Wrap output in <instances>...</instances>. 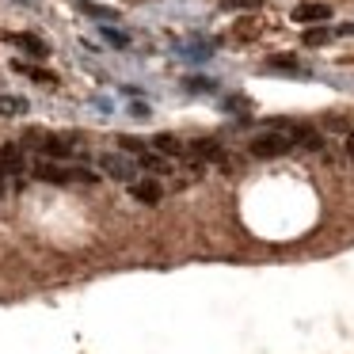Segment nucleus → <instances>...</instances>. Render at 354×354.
<instances>
[{
  "label": "nucleus",
  "mask_w": 354,
  "mask_h": 354,
  "mask_svg": "<svg viewBox=\"0 0 354 354\" xmlns=\"http://www.w3.org/2000/svg\"><path fill=\"white\" fill-rule=\"evenodd\" d=\"M35 176L46 179V183H95V179H100L88 168H62V164H50V160L35 164Z\"/></svg>",
  "instance_id": "f257e3e1"
},
{
  "label": "nucleus",
  "mask_w": 354,
  "mask_h": 354,
  "mask_svg": "<svg viewBox=\"0 0 354 354\" xmlns=\"http://www.w3.org/2000/svg\"><path fill=\"white\" fill-rule=\"evenodd\" d=\"M100 168H103V176H111V179L138 183V160H130V156H122V153H103Z\"/></svg>",
  "instance_id": "f03ea898"
},
{
  "label": "nucleus",
  "mask_w": 354,
  "mask_h": 354,
  "mask_svg": "<svg viewBox=\"0 0 354 354\" xmlns=\"http://www.w3.org/2000/svg\"><path fill=\"white\" fill-rule=\"evenodd\" d=\"M293 149V133H263V138L252 141V153L255 156H282Z\"/></svg>",
  "instance_id": "7ed1b4c3"
},
{
  "label": "nucleus",
  "mask_w": 354,
  "mask_h": 354,
  "mask_svg": "<svg viewBox=\"0 0 354 354\" xmlns=\"http://www.w3.org/2000/svg\"><path fill=\"white\" fill-rule=\"evenodd\" d=\"M31 141H39L35 149H42L46 156H69L77 149V138H62V133H31Z\"/></svg>",
  "instance_id": "20e7f679"
},
{
  "label": "nucleus",
  "mask_w": 354,
  "mask_h": 354,
  "mask_svg": "<svg viewBox=\"0 0 354 354\" xmlns=\"http://www.w3.org/2000/svg\"><path fill=\"white\" fill-rule=\"evenodd\" d=\"M331 8L328 4H297L293 8V24H328Z\"/></svg>",
  "instance_id": "39448f33"
},
{
  "label": "nucleus",
  "mask_w": 354,
  "mask_h": 354,
  "mask_svg": "<svg viewBox=\"0 0 354 354\" xmlns=\"http://www.w3.org/2000/svg\"><path fill=\"white\" fill-rule=\"evenodd\" d=\"M130 191H133V198L138 202H149V206H153V202H160V183H153V179H138V183H130Z\"/></svg>",
  "instance_id": "423d86ee"
},
{
  "label": "nucleus",
  "mask_w": 354,
  "mask_h": 354,
  "mask_svg": "<svg viewBox=\"0 0 354 354\" xmlns=\"http://www.w3.org/2000/svg\"><path fill=\"white\" fill-rule=\"evenodd\" d=\"M0 168L8 171V176H19V168H24V149H19V145H4V149H0Z\"/></svg>",
  "instance_id": "0eeeda50"
},
{
  "label": "nucleus",
  "mask_w": 354,
  "mask_h": 354,
  "mask_svg": "<svg viewBox=\"0 0 354 354\" xmlns=\"http://www.w3.org/2000/svg\"><path fill=\"white\" fill-rule=\"evenodd\" d=\"M12 42H16V46H24L31 57H46L50 54V46L42 39H35V35H12Z\"/></svg>",
  "instance_id": "6e6552de"
},
{
  "label": "nucleus",
  "mask_w": 354,
  "mask_h": 354,
  "mask_svg": "<svg viewBox=\"0 0 354 354\" xmlns=\"http://www.w3.org/2000/svg\"><path fill=\"white\" fill-rule=\"evenodd\" d=\"M153 149L164 156H183V141L171 138V133H160V138H153Z\"/></svg>",
  "instance_id": "1a4fd4ad"
},
{
  "label": "nucleus",
  "mask_w": 354,
  "mask_h": 354,
  "mask_svg": "<svg viewBox=\"0 0 354 354\" xmlns=\"http://www.w3.org/2000/svg\"><path fill=\"white\" fill-rule=\"evenodd\" d=\"M16 73H24V77L39 80V84H54V73H46V69H35V65H24V62H16Z\"/></svg>",
  "instance_id": "9d476101"
},
{
  "label": "nucleus",
  "mask_w": 354,
  "mask_h": 354,
  "mask_svg": "<svg viewBox=\"0 0 354 354\" xmlns=\"http://www.w3.org/2000/svg\"><path fill=\"white\" fill-rule=\"evenodd\" d=\"M27 111V100L19 95H0V115H24Z\"/></svg>",
  "instance_id": "9b49d317"
},
{
  "label": "nucleus",
  "mask_w": 354,
  "mask_h": 354,
  "mask_svg": "<svg viewBox=\"0 0 354 354\" xmlns=\"http://www.w3.org/2000/svg\"><path fill=\"white\" fill-rule=\"evenodd\" d=\"M194 153H198V156H209V160H225L221 149H217L214 141H198V145H194Z\"/></svg>",
  "instance_id": "f8f14e48"
},
{
  "label": "nucleus",
  "mask_w": 354,
  "mask_h": 354,
  "mask_svg": "<svg viewBox=\"0 0 354 354\" xmlns=\"http://www.w3.org/2000/svg\"><path fill=\"white\" fill-rule=\"evenodd\" d=\"M305 42L308 46H320V42H328V31H324V27H313V31L305 35Z\"/></svg>",
  "instance_id": "ddd939ff"
},
{
  "label": "nucleus",
  "mask_w": 354,
  "mask_h": 354,
  "mask_svg": "<svg viewBox=\"0 0 354 354\" xmlns=\"http://www.w3.org/2000/svg\"><path fill=\"white\" fill-rule=\"evenodd\" d=\"M225 8H259L263 0H221Z\"/></svg>",
  "instance_id": "4468645a"
},
{
  "label": "nucleus",
  "mask_w": 354,
  "mask_h": 354,
  "mask_svg": "<svg viewBox=\"0 0 354 354\" xmlns=\"http://www.w3.org/2000/svg\"><path fill=\"white\" fill-rule=\"evenodd\" d=\"M270 65H274V69H293V73H297V62H293V57H274Z\"/></svg>",
  "instance_id": "2eb2a0df"
},
{
  "label": "nucleus",
  "mask_w": 354,
  "mask_h": 354,
  "mask_svg": "<svg viewBox=\"0 0 354 354\" xmlns=\"http://www.w3.org/2000/svg\"><path fill=\"white\" fill-rule=\"evenodd\" d=\"M346 153H351V160H354V138H351V141H346Z\"/></svg>",
  "instance_id": "dca6fc26"
}]
</instances>
